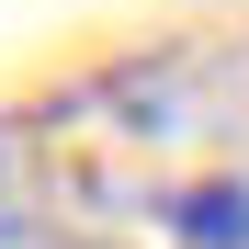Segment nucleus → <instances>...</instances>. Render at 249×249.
I'll list each match as a JSON object with an SVG mask.
<instances>
[{
    "instance_id": "1",
    "label": "nucleus",
    "mask_w": 249,
    "mask_h": 249,
    "mask_svg": "<svg viewBox=\"0 0 249 249\" xmlns=\"http://www.w3.org/2000/svg\"><path fill=\"white\" fill-rule=\"evenodd\" d=\"M170 238H181V249H249V181H193V193H170Z\"/></svg>"
}]
</instances>
